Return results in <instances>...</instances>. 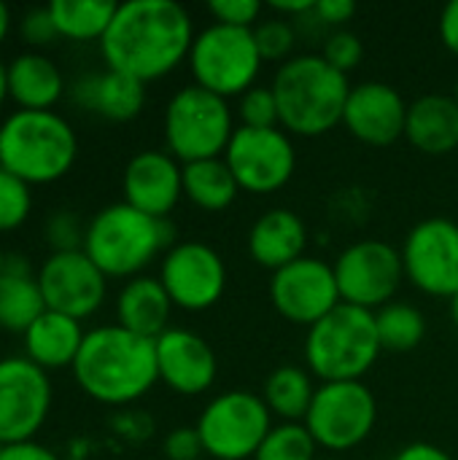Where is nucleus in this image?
Masks as SVG:
<instances>
[{
	"mask_svg": "<svg viewBox=\"0 0 458 460\" xmlns=\"http://www.w3.org/2000/svg\"><path fill=\"white\" fill-rule=\"evenodd\" d=\"M194 35L192 16L181 3L127 0L119 3L100 40V51L111 70L148 84L189 59Z\"/></svg>",
	"mask_w": 458,
	"mask_h": 460,
	"instance_id": "nucleus-1",
	"label": "nucleus"
},
{
	"mask_svg": "<svg viewBox=\"0 0 458 460\" xmlns=\"http://www.w3.org/2000/svg\"><path fill=\"white\" fill-rule=\"evenodd\" d=\"M70 369L89 399L111 407L132 404L159 383L154 340L132 334L119 323L86 332Z\"/></svg>",
	"mask_w": 458,
	"mask_h": 460,
	"instance_id": "nucleus-2",
	"label": "nucleus"
},
{
	"mask_svg": "<svg viewBox=\"0 0 458 460\" xmlns=\"http://www.w3.org/2000/svg\"><path fill=\"white\" fill-rule=\"evenodd\" d=\"M281 129L300 137H321L343 124L351 94L348 75L335 70L321 54H297L273 75Z\"/></svg>",
	"mask_w": 458,
	"mask_h": 460,
	"instance_id": "nucleus-3",
	"label": "nucleus"
},
{
	"mask_svg": "<svg viewBox=\"0 0 458 460\" xmlns=\"http://www.w3.org/2000/svg\"><path fill=\"white\" fill-rule=\"evenodd\" d=\"M175 229L127 202H113L92 216L84 234V253L105 278H138L159 253L173 248Z\"/></svg>",
	"mask_w": 458,
	"mask_h": 460,
	"instance_id": "nucleus-4",
	"label": "nucleus"
},
{
	"mask_svg": "<svg viewBox=\"0 0 458 460\" xmlns=\"http://www.w3.org/2000/svg\"><path fill=\"white\" fill-rule=\"evenodd\" d=\"M76 156V129L57 111L16 108L0 124V167L30 186L59 181Z\"/></svg>",
	"mask_w": 458,
	"mask_h": 460,
	"instance_id": "nucleus-5",
	"label": "nucleus"
},
{
	"mask_svg": "<svg viewBox=\"0 0 458 460\" xmlns=\"http://www.w3.org/2000/svg\"><path fill=\"white\" fill-rule=\"evenodd\" d=\"M383 353L375 313L340 305L305 334L308 372L321 383H359Z\"/></svg>",
	"mask_w": 458,
	"mask_h": 460,
	"instance_id": "nucleus-6",
	"label": "nucleus"
},
{
	"mask_svg": "<svg viewBox=\"0 0 458 460\" xmlns=\"http://www.w3.org/2000/svg\"><path fill=\"white\" fill-rule=\"evenodd\" d=\"M162 127L167 154L181 164L224 156L238 129L229 102L197 84L178 89L167 100Z\"/></svg>",
	"mask_w": 458,
	"mask_h": 460,
	"instance_id": "nucleus-7",
	"label": "nucleus"
},
{
	"mask_svg": "<svg viewBox=\"0 0 458 460\" xmlns=\"http://www.w3.org/2000/svg\"><path fill=\"white\" fill-rule=\"evenodd\" d=\"M186 62L194 84L224 100L240 97L251 86H256L265 65L254 40V30L227 27L216 22L194 35Z\"/></svg>",
	"mask_w": 458,
	"mask_h": 460,
	"instance_id": "nucleus-8",
	"label": "nucleus"
},
{
	"mask_svg": "<svg viewBox=\"0 0 458 460\" xmlns=\"http://www.w3.org/2000/svg\"><path fill=\"white\" fill-rule=\"evenodd\" d=\"M205 458L254 460L273 431V415L259 394L227 391L211 399L197 420Z\"/></svg>",
	"mask_w": 458,
	"mask_h": 460,
	"instance_id": "nucleus-9",
	"label": "nucleus"
},
{
	"mask_svg": "<svg viewBox=\"0 0 458 460\" xmlns=\"http://www.w3.org/2000/svg\"><path fill=\"white\" fill-rule=\"evenodd\" d=\"M378 423V402L373 391L359 383H321L305 418V429L319 447L329 453H348L370 439Z\"/></svg>",
	"mask_w": 458,
	"mask_h": 460,
	"instance_id": "nucleus-10",
	"label": "nucleus"
},
{
	"mask_svg": "<svg viewBox=\"0 0 458 460\" xmlns=\"http://www.w3.org/2000/svg\"><path fill=\"white\" fill-rule=\"evenodd\" d=\"M332 267L343 305L370 313L386 307L405 280L402 253L386 240H359L348 245Z\"/></svg>",
	"mask_w": 458,
	"mask_h": 460,
	"instance_id": "nucleus-11",
	"label": "nucleus"
},
{
	"mask_svg": "<svg viewBox=\"0 0 458 460\" xmlns=\"http://www.w3.org/2000/svg\"><path fill=\"white\" fill-rule=\"evenodd\" d=\"M224 162L232 170L240 191L248 194H273L281 191L297 170V148L292 135L281 127L273 129H251L238 127Z\"/></svg>",
	"mask_w": 458,
	"mask_h": 460,
	"instance_id": "nucleus-12",
	"label": "nucleus"
},
{
	"mask_svg": "<svg viewBox=\"0 0 458 460\" xmlns=\"http://www.w3.org/2000/svg\"><path fill=\"white\" fill-rule=\"evenodd\" d=\"M159 283L165 286L173 307L205 313L216 307L227 291V264L221 253L205 243H175L162 256Z\"/></svg>",
	"mask_w": 458,
	"mask_h": 460,
	"instance_id": "nucleus-13",
	"label": "nucleus"
},
{
	"mask_svg": "<svg viewBox=\"0 0 458 460\" xmlns=\"http://www.w3.org/2000/svg\"><path fill=\"white\" fill-rule=\"evenodd\" d=\"M405 278L424 294L451 299L458 291V224L445 216L418 221L400 248Z\"/></svg>",
	"mask_w": 458,
	"mask_h": 460,
	"instance_id": "nucleus-14",
	"label": "nucleus"
},
{
	"mask_svg": "<svg viewBox=\"0 0 458 460\" xmlns=\"http://www.w3.org/2000/svg\"><path fill=\"white\" fill-rule=\"evenodd\" d=\"M270 302L281 318L310 329L343 305L335 267L316 256L286 264L270 278Z\"/></svg>",
	"mask_w": 458,
	"mask_h": 460,
	"instance_id": "nucleus-15",
	"label": "nucleus"
},
{
	"mask_svg": "<svg viewBox=\"0 0 458 460\" xmlns=\"http://www.w3.org/2000/svg\"><path fill=\"white\" fill-rule=\"evenodd\" d=\"M51 410L49 372L27 356L0 358V442H27Z\"/></svg>",
	"mask_w": 458,
	"mask_h": 460,
	"instance_id": "nucleus-16",
	"label": "nucleus"
},
{
	"mask_svg": "<svg viewBox=\"0 0 458 460\" xmlns=\"http://www.w3.org/2000/svg\"><path fill=\"white\" fill-rule=\"evenodd\" d=\"M46 310L84 321L97 313L108 294V278L84 251L49 253L35 272Z\"/></svg>",
	"mask_w": 458,
	"mask_h": 460,
	"instance_id": "nucleus-17",
	"label": "nucleus"
},
{
	"mask_svg": "<svg viewBox=\"0 0 458 460\" xmlns=\"http://www.w3.org/2000/svg\"><path fill=\"white\" fill-rule=\"evenodd\" d=\"M408 108L405 97L383 81H364L351 86L346 111H343V127L364 146L386 148L394 146L400 137H405L408 124Z\"/></svg>",
	"mask_w": 458,
	"mask_h": 460,
	"instance_id": "nucleus-18",
	"label": "nucleus"
},
{
	"mask_svg": "<svg viewBox=\"0 0 458 460\" xmlns=\"http://www.w3.org/2000/svg\"><path fill=\"white\" fill-rule=\"evenodd\" d=\"M159 380L181 396H200L219 377V358L205 337L189 329H167L154 340Z\"/></svg>",
	"mask_w": 458,
	"mask_h": 460,
	"instance_id": "nucleus-19",
	"label": "nucleus"
},
{
	"mask_svg": "<svg viewBox=\"0 0 458 460\" xmlns=\"http://www.w3.org/2000/svg\"><path fill=\"white\" fill-rule=\"evenodd\" d=\"M121 191L135 210L167 218L184 197V164L167 151H140L124 167Z\"/></svg>",
	"mask_w": 458,
	"mask_h": 460,
	"instance_id": "nucleus-20",
	"label": "nucleus"
},
{
	"mask_svg": "<svg viewBox=\"0 0 458 460\" xmlns=\"http://www.w3.org/2000/svg\"><path fill=\"white\" fill-rule=\"evenodd\" d=\"M308 226L300 213L289 208H273L262 213L248 232V256L254 264L278 272L286 264L305 256Z\"/></svg>",
	"mask_w": 458,
	"mask_h": 460,
	"instance_id": "nucleus-21",
	"label": "nucleus"
},
{
	"mask_svg": "<svg viewBox=\"0 0 458 460\" xmlns=\"http://www.w3.org/2000/svg\"><path fill=\"white\" fill-rule=\"evenodd\" d=\"M70 92L81 108L108 121H130L146 105V84L111 67L76 78Z\"/></svg>",
	"mask_w": 458,
	"mask_h": 460,
	"instance_id": "nucleus-22",
	"label": "nucleus"
},
{
	"mask_svg": "<svg viewBox=\"0 0 458 460\" xmlns=\"http://www.w3.org/2000/svg\"><path fill=\"white\" fill-rule=\"evenodd\" d=\"M408 143L427 156H448L458 148V102L454 94H424L410 102Z\"/></svg>",
	"mask_w": 458,
	"mask_h": 460,
	"instance_id": "nucleus-23",
	"label": "nucleus"
},
{
	"mask_svg": "<svg viewBox=\"0 0 458 460\" xmlns=\"http://www.w3.org/2000/svg\"><path fill=\"white\" fill-rule=\"evenodd\" d=\"M173 302L159 278H130L116 296V323L146 340L162 337L170 326Z\"/></svg>",
	"mask_w": 458,
	"mask_h": 460,
	"instance_id": "nucleus-24",
	"label": "nucleus"
},
{
	"mask_svg": "<svg viewBox=\"0 0 458 460\" xmlns=\"http://www.w3.org/2000/svg\"><path fill=\"white\" fill-rule=\"evenodd\" d=\"M86 332L81 329V321L67 318L62 313H51L46 310L24 334V356L38 364L40 369H62V367H73L81 342H84Z\"/></svg>",
	"mask_w": 458,
	"mask_h": 460,
	"instance_id": "nucleus-25",
	"label": "nucleus"
},
{
	"mask_svg": "<svg viewBox=\"0 0 458 460\" xmlns=\"http://www.w3.org/2000/svg\"><path fill=\"white\" fill-rule=\"evenodd\" d=\"M65 78L54 59L40 51H22L8 62V97L19 102V108L30 111H51V105L62 97Z\"/></svg>",
	"mask_w": 458,
	"mask_h": 460,
	"instance_id": "nucleus-26",
	"label": "nucleus"
},
{
	"mask_svg": "<svg viewBox=\"0 0 458 460\" xmlns=\"http://www.w3.org/2000/svg\"><path fill=\"white\" fill-rule=\"evenodd\" d=\"M313 396H316L313 377L308 369L297 364L275 367L262 388V402L267 404L273 418H281V423H305Z\"/></svg>",
	"mask_w": 458,
	"mask_h": 460,
	"instance_id": "nucleus-27",
	"label": "nucleus"
},
{
	"mask_svg": "<svg viewBox=\"0 0 458 460\" xmlns=\"http://www.w3.org/2000/svg\"><path fill=\"white\" fill-rule=\"evenodd\" d=\"M238 194L240 186L224 156L184 164V197L194 208L205 213H224L227 208H232Z\"/></svg>",
	"mask_w": 458,
	"mask_h": 460,
	"instance_id": "nucleus-28",
	"label": "nucleus"
},
{
	"mask_svg": "<svg viewBox=\"0 0 458 460\" xmlns=\"http://www.w3.org/2000/svg\"><path fill=\"white\" fill-rule=\"evenodd\" d=\"M119 3L113 0H51L49 13L59 38L103 40Z\"/></svg>",
	"mask_w": 458,
	"mask_h": 460,
	"instance_id": "nucleus-29",
	"label": "nucleus"
},
{
	"mask_svg": "<svg viewBox=\"0 0 458 460\" xmlns=\"http://www.w3.org/2000/svg\"><path fill=\"white\" fill-rule=\"evenodd\" d=\"M43 313L46 302L35 275H0V329L24 334Z\"/></svg>",
	"mask_w": 458,
	"mask_h": 460,
	"instance_id": "nucleus-30",
	"label": "nucleus"
},
{
	"mask_svg": "<svg viewBox=\"0 0 458 460\" xmlns=\"http://www.w3.org/2000/svg\"><path fill=\"white\" fill-rule=\"evenodd\" d=\"M378 340L383 350L391 353H410L427 337V318L418 307L408 302H389L375 313Z\"/></svg>",
	"mask_w": 458,
	"mask_h": 460,
	"instance_id": "nucleus-31",
	"label": "nucleus"
},
{
	"mask_svg": "<svg viewBox=\"0 0 458 460\" xmlns=\"http://www.w3.org/2000/svg\"><path fill=\"white\" fill-rule=\"evenodd\" d=\"M316 439L305 423H278L256 450L254 460H319Z\"/></svg>",
	"mask_w": 458,
	"mask_h": 460,
	"instance_id": "nucleus-32",
	"label": "nucleus"
},
{
	"mask_svg": "<svg viewBox=\"0 0 458 460\" xmlns=\"http://www.w3.org/2000/svg\"><path fill=\"white\" fill-rule=\"evenodd\" d=\"M254 40H256V49H259L265 62H281L283 65L292 59L294 43H297V30H294L292 19L273 16V19H265L254 27Z\"/></svg>",
	"mask_w": 458,
	"mask_h": 460,
	"instance_id": "nucleus-33",
	"label": "nucleus"
},
{
	"mask_svg": "<svg viewBox=\"0 0 458 460\" xmlns=\"http://www.w3.org/2000/svg\"><path fill=\"white\" fill-rule=\"evenodd\" d=\"M32 210L30 183L0 167V232H11L27 221Z\"/></svg>",
	"mask_w": 458,
	"mask_h": 460,
	"instance_id": "nucleus-34",
	"label": "nucleus"
},
{
	"mask_svg": "<svg viewBox=\"0 0 458 460\" xmlns=\"http://www.w3.org/2000/svg\"><path fill=\"white\" fill-rule=\"evenodd\" d=\"M240 127L251 129H273L281 127V113H278V100L273 86H251L246 94H240L238 105Z\"/></svg>",
	"mask_w": 458,
	"mask_h": 460,
	"instance_id": "nucleus-35",
	"label": "nucleus"
},
{
	"mask_svg": "<svg viewBox=\"0 0 458 460\" xmlns=\"http://www.w3.org/2000/svg\"><path fill=\"white\" fill-rule=\"evenodd\" d=\"M321 57L335 67V70H340V73H351V70H356L359 65H362V59H364V43H362V38L356 35V32H351V30H335L327 40H324V46H321Z\"/></svg>",
	"mask_w": 458,
	"mask_h": 460,
	"instance_id": "nucleus-36",
	"label": "nucleus"
},
{
	"mask_svg": "<svg viewBox=\"0 0 458 460\" xmlns=\"http://www.w3.org/2000/svg\"><path fill=\"white\" fill-rule=\"evenodd\" d=\"M46 243L51 245V253L62 251H81L84 248V234L86 226H81L78 216L70 210H57L46 221Z\"/></svg>",
	"mask_w": 458,
	"mask_h": 460,
	"instance_id": "nucleus-37",
	"label": "nucleus"
},
{
	"mask_svg": "<svg viewBox=\"0 0 458 460\" xmlns=\"http://www.w3.org/2000/svg\"><path fill=\"white\" fill-rule=\"evenodd\" d=\"M208 11L216 24L254 30L262 16V3L259 0H213Z\"/></svg>",
	"mask_w": 458,
	"mask_h": 460,
	"instance_id": "nucleus-38",
	"label": "nucleus"
},
{
	"mask_svg": "<svg viewBox=\"0 0 458 460\" xmlns=\"http://www.w3.org/2000/svg\"><path fill=\"white\" fill-rule=\"evenodd\" d=\"M162 453L167 460H200L205 458L202 450V439L197 434L194 426H178L173 429L165 442H162Z\"/></svg>",
	"mask_w": 458,
	"mask_h": 460,
	"instance_id": "nucleus-39",
	"label": "nucleus"
},
{
	"mask_svg": "<svg viewBox=\"0 0 458 460\" xmlns=\"http://www.w3.org/2000/svg\"><path fill=\"white\" fill-rule=\"evenodd\" d=\"M19 30H22V38L32 46H49L54 38H59L57 27H54V19L49 13V5H38V8H30L22 22H19Z\"/></svg>",
	"mask_w": 458,
	"mask_h": 460,
	"instance_id": "nucleus-40",
	"label": "nucleus"
},
{
	"mask_svg": "<svg viewBox=\"0 0 458 460\" xmlns=\"http://www.w3.org/2000/svg\"><path fill=\"white\" fill-rule=\"evenodd\" d=\"M356 13V3L354 0H316L313 5V16L321 24L337 27L343 30V24H348Z\"/></svg>",
	"mask_w": 458,
	"mask_h": 460,
	"instance_id": "nucleus-41",
	"label": "nucleus"
},
{
	"mask_svg": "<svg viewBox=\"0 0 458 460\" xmlns=\"http://www.w3.org/2000/svg\"><path fill=\"white\" fill-rule=\"evenodd\" d=\"M0 460H59V456L54 450H49L46 445L35 442V439H27V442H13V445H5Z\"/></svg>",
	"mask_w": 458,
	"mask_h": 460,
	"instance_id": "nucleus-42",
	"label": "nucleus"
},
{
	"mask_svg": "<svg viewBox=\"0 0 458 460\" xmlns=\"http://www.w3.org/2000/svg\"><path fill=\"white\" fill-rule=\"evenodd\" d=\"M440 40L458 57V0H451L440 13Z\"/></svg>",
	"mask_w": 458,
	"mask_h": 460,
	"instance_id": "nucleus-43",
	"label": "nucleus"
},
{
	"mask_svg": "<svg viewBox=\"0 0 458 460\" xmlns=\"http://www.w3.org/2000/svg\"><path fill=\"white\" fill-rule=\"evenodd\" d=\"M394 460H454L451 453H445L443 447L437 445H429V442H413V445H405Z\"/></svg>",
	"mask_w": 458,
	"mask_h": 460,
	"instance_id": "nucleus-44",
	"label": "nucleus"
},
{
	"mask_svg": "<svg viewBox=\"0 0 458 460\" xmlns=\"http://www.w3.org/2000/svg\"><path fill=\"white\" fill-rule=\"evenodd\" d=\"M8 27H11V11H8V5L0 0V43H3V38L8 35Z\"/></svg>",
	"mask_w": 458,
	"mask_h": 460,
	"instance_id": "nucleus-45",
	"label": "nucleus"
},
{
	"mask_svg": "<svg viewBox=\"0 0 458 460\" xmlns=\"http://www.w3.org/2000/svg\"><path fill=\"white\" fill-rule=\"evenodd\" d=\"M5 97H8V65L0 59V105Z\"/></svg>",
	"mask_w": 458,
	"mask_h": 460,
	"instance_id": "nucleus-46",
	"label": "nucleus"
},
{
	"mask_svg": "<svg viewBox=\"0 0 458 460\" xmlns=\"http://www.w3.org/2000/svg\"><path fill=\"white\" fill-rule=\"evenodd\" d=\"M451 318H454V323L458 326V291L451 296Z\"/></svg>",
	"mask_w": 458,
	"mask_h": 460,
	"instance_id": "nucleus-47",
	"label": "nucleus"
},
{
	"mask_svg": "<svg viewBox=\"0 0 458 460\" xmlns=\"http://www.w3.org/2000/svg\"><path fill=\"white\" fill-rule=\"evenodd\" d=\"M3 264H5V253H3V248H0V275H3Z\"/></svg>",
	"mask_w": 458,
	"mask_h": 460,
	"instance_id": "nucleus-48",
	"label": "nucleus"
},
{
	"mask_svg": "<svg viewBox=\"0 0 458 460\" xmlns=\"http://www.w3.org/2000/svg\"><path fill=\"white\" fill-rule=\"evenodd\" d=\"M454 97H456V102H458V78H456V89H454Z\"/></svg>",
	"mask_w": 458,
	"mask_h": 460,
	"instance_id": "nucleus-49",
	"label": "nucleus"
},
{
	"mask_svg": "<svg viewBox=\"0 0 458 460\" xmlns=\"http://www.w3.org/2000/svg\"><path fill=\"white\" fill-rule=\"evenodd\" d=\"M3 447H5V442H0V453H3Z\"/></svg>",
	"mask_w": 458,
	"mask_h": 460,
	"instance_id": "nucleus-50",
	"label": "nucleus"
},
{
	"mask_svg": "<svg viewBox=\"0 0 458 460\" xmlns=\"http://www.w3.org/2000/svg\"><path fill=\"white\" fill-rule=\"evenodd\" d=\"M319 460H340V458H319Z\"/></svg>",
	"mask_w": 458,
	"mask_h": 460,
	"instance_id": "nucleus-51",
	"label": "nucleus"
},
{
	"mask_svg": "<svg viewBox=\"0 0 458 460\" xmlns=\"http://www.w3.org/2000/svg\"><path fill=\"white\" fill-rule=\"evenodd\" d=\"M200 460H211V458H200Z\"/></svg>",
	"mask_w": 458,
	"mask_h": 460,
	"instance_id": "nucleus-52",
	"label": "nucleus"
}]
</instances>
